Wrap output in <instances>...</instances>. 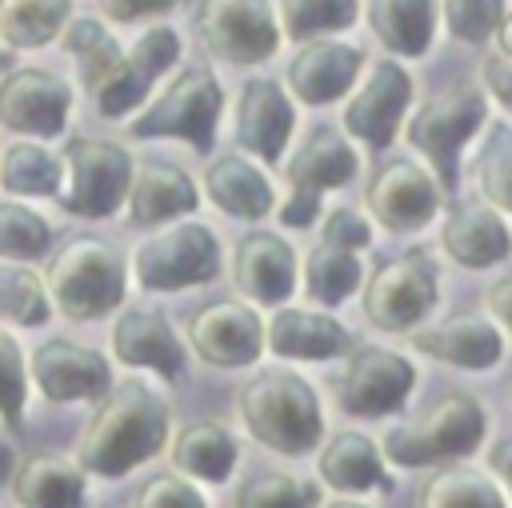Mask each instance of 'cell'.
I'll return each mask as SVG.
<instances>
[{"instance_id":"6","label":"cell","mask_w":512,"mask_h":508,"mask_svg":"<svg viewBox=\"0 0 512 508\" xmlns=\"http://www.w3.org/2000/svg\"><path fill=\"white\" fill-rule=\"evenodd\" d=\"M220 104H224V92H220L216 76H212L208 68H184V72L128 124V132H132L136 140L172 136V140L192 144L200 156H208L212 144H216Z\"/></svg>"},{"instance_id":"37","label":"cell","mask_w":512,"mask_h":508,"mask_svg":"<svg viewBox=\"0 0 512 508\" xmlns=\"http://www.w3.org/2000/svg\"><path fill=\"white\" fill-rule=\"evenodd\" d=\"M64 48L80 60L84 92H92V88L108 76V68L120 60V44H116V40L104 32V24H96L92 16L68 24V32H64Z\"/></svg>"},{"instance_id":"45","label":"cell","mask_w":512,"mask_h":508,"mask_svg":"<svg viewBox=\"0 0 512 508\" xmlns=\"http://www.w3.org/2000/svg\"><path fill=\"white\" fill-rule=\"evenodd\" d=\"M324 240L360 252V248L372 244V224H368L360 212H352V208H332V212L324 216Z\"/></svg>"},{"instance_id":"43","label":"cell","mask_w":512,"mask_h":508,"mask_svg":"<svg viewBox=\"0 0 512 508\" xmlns=\"http://www.w3.org/2000/svg\"><path fill=\"white\" fill-rule=\"evenodd\" d=\"M24 396H28V364L20 344L0 328V416L12 432L24 424Z\"/></svg>"},{"instance_id":"22","label":"cell","mask_w":512,"mask_h":508,"mask_svg":"<svg viewBox=\"0 0 512 508\" xmlns=\"http://www.w3.org/2000/svg\"><path fill=\"white\" fill-rule=\"evenodd\" d=\"M264 344L284 356V360H300V364H320V360H336L352 352V332L328 316V312H312V308H276L268 328H264Z\"/></svg>"},{"instance_id":"10","label":"cell","mask_w":512,"mask_h":508,"mask_svg":"<svg viewBox=\"0 0 512 508\" xmlns=\"http://www.w3.org/2000/svg\"><path fill=\"white\" fill-rule=\"evenodd\" d=\"M440 300V272L428 252L384 260L364 288V316L380 332H412Z\"/></svg>"},{"instance_id":"25","label":"cell","mask_w":512,"mask_h":508,"mask_svg":"<svg viewBox=\"0 0 512 508\" xmlns=\"http://www.w3.org/2000/svg\"><path fill=\"white\" fill-rule=\"evenodd\" d=\"M112 352L128 368H148L160 380H180L184 356H188L184 344L176 340V332L168 328V320H160L156 312H144V308L120 312V320L112 328Z\"/></svg>"},{"instance_id":"20","label":"cell","mask_w":512,"mask_h":508,"mask_svg":"<svg viewBox=\"0 0 512 508\" xmlns=\"http://www.w3.org/2000/svg\"><path fill=\"white\" fill-rule=\"evenodd\" d=\"M444 252L460 268H496L508 260L512 236L504 224V212H496L484 200H456L440 228Z\"/></svg>"},{"instance_id":"5","label":"cell","mask_w":512,"mask_h":508,"mask_svg":"<svg viewBox=\"0 0 512 508\" xmlns=\"http://www.w3.org/2000/svg\"><path fill=\"white\" fill-rule=\"evenodd\" d=\"M484 432H488L484 408L472 396H448L436 408H428L420 420L396 424L384 436V456L400 468H424L476 452Z\"/></svg>"},{"instance_id":"26","label":"cell","mask_w":512,"mask_h":508,"mask_svg":"<svg viewBox=\"0 0 512 508\" xmlns=\"http://www.w3.org/2000/svg\"><path fill=\"white\" fill-rule=\"evenodd\" d=\"M196 208H200V192H196L192 176L180 172L176 164L144 160L140 168H132V184H128L132 224L152 228V224H164V220L192 216Z\"/></svg>"},{"instance_id":"48","label":"cell","mask_w":512,"mask_h":508,"mask_svg":"<svg viewBox=\"0 0 512 508\" xmlns=\"http://www.w3.org/2000/svg\"><path fill=\"white\" fill-rule=\"evenodd\" d=\"M508 292H512V280H496L492 284V312H496V320H508Z\"/></svg>"},{"instance_id":"13","label":"cell","mask_w":512,"mask_h":508,"mask_svg":"<svg viewBox=\"0 0 512 508\" xmlns=\"http://www.w3.org/2000/svg\"><path fill=\"white\" fill-rule=\"evenodd\" d=\"M176 56H180V36L172 28H148L132 44V52L128 56L120 52V60L108 68V76L88 92L92 104H96V112L108 116V120H116L128 108H136L148 96V88L156 84V76L176 64Z\"/></svg>"},{"instance_id":"9","label":"cell","mask_w":512,"mask_h":508,"mask_svg":"<svg viewBox=\"0 0 512 508\" xmlns=\"http://www.w3.org/2000/svg\"><path fill=\"white\" fill-rule=\"evenodd\" d=\"M60 160L72 172L68 188L56 192L64 212L88 216V220H104V216L120 212V204L128 200V184H132V156L120 144L92 140V136H72L64 144Z\"/></svg>"},{"instance_id":"46","label":"cell","mask_w":512,"mask_h":508,"mask_svg":"<svg viewBox=\"0 0 512 508\" xmlns=\"http://www.w3.org/2000/svg\"><path fill=\"white\" fill-rule=\"evenodd\" d=\"M508 72H512V64H508V48L488 52V60H484V80H488V92H492L504 108L512 104V80H508Z\"/></svg>"},{"instance_id":"28","label":"cell","mask_w":512,"mask_h":508,"mask_svg":"<svg viewBox=\"0 0 512 508\" xmlns=\"http://www.w3.org/2000/svg\"><path fill=\"white\" fill-rule=\"evenodd\" d=\"M8 484L20 508H84V472L56 452L28 456Z\"/></svg>"},{"instance_id":"32","label":"cell","mask_w":512,"mask_h":508,"mask_svg":"<svg viewBox=\"0 0 512 508\" xmlns=\"http://www.w3.org/2000/svg\"><path fill=\"white\" fill-rule=\"evenodd\" d=\"M360 256L352 248H340V244H316L304 260V288L308 296L320 304V308H336L344 304L356 288H360Z\"/></svg>"},{"instance_id":"38","label":"cell","mask_w":512,"mask_h":508,"mask_svg":"<svg viewBox=\"0 0 512 508\" xmlns=\"http://www.w3.org/2000/svg\"><path fill=\"white\" fill-rule=\"evenodd\" d=\"M508 168H512V132H508V120H496L488 128V140L480 144V156H476L480 188L496 212H504L512 204V172Z\"/></svg>"},{"instance_id":"1","label":"cell","mask_w":512,"mask_h":508,"mask_svg":"<svg viewBox=\"0 0 512 508\" xmlns=\"http://www.w3.org/2000/svg\"><path fill=\"white\" fill-rule=\"evenodd\" d=\"M172 412L148 384H112L80 436V472L116 480L168 444Z\"/></svg>"},{"instance_id":"44","label":"cell","mask_w":512,"mask_h":508,"mask_svg":"<svg viewBox=\"0 0 512 508\" xmlns=\"http://www.w3.org/2000/svg\"><path fill=\"white\" fill-rule=\"evenodd\" d=\"M136 508H208L200 488L180 476H152L136 492Z\"/></svg>"},{"instance_id":"21","label":"cell","mask_w":512,"mask_h":508,"mask_svg":"<svg viewBox=\"0 0 512 508\" xmlns=\"http://www.w3.org/2000/svg\"><path fill=\"white\" fill-rule=\"evenodd\" d=\"M232 280L248 300L280 308L296 292V252L276 232H248L236 244Z\"/></svg>"},{"instance_id":"36","label":"cell","mask_w":512,"mask_h":508,"mask_svg":"<svg viewBox=\"0 0 512 508\" xmlns=\"http://www.w3.org/2000/svg\"><path fill=\"white\" fill-rule=\"evenodd\" d=\"M48 288L32 268L0 264V316L20 324V328H40L48 324Z\"/></svg>"},{"instance_id":"40","label":"cell","mask_w":512,"mask_h":508,"mask_svg":"<svg viewBox=\"0 0 512 508\" xmlns=\"http://www.w3.org/2000/svg\"><path fill=\"white\" fill-rule=\"evenodd\" d=\"M52 244V224L24 208V204H0V256H20L36 260Z\"/></svg>"},{"instance_id":"41","label":"cell","mask_w":512,"mask_h":508,"mask_svg":"<svg viewBox=\"0 0 512 508\" xmlns=\"http://www.w3.org/2000/svg\"><path fill=\"white\" fill-rule=\"evenodd\" d=\"M320 488L300 476H260L244 480L236 492V508H316Z\"/></svg>"},{"instance_id":"7","label":"cell","mask_w":512,"mask_h":508,"mask_svg":"<svg viewBox=\"0 0 512 508\" xmlns=\"http://www.w3.org/2000/svg\"><path fill=\"white\" fill-rule=\"evenodd\" d=\"M284 172H288L292 196L280 208V220L288 228H312L316 216H320V196L328 188L352 184L356 172H360V156H356V148L348 144L344 132L320 124V128L308 132V140L296 148V156L288 160Z\"/></svg>"},{"instance_id":"50","label":"cell","mask_w":512,"mask_h":508,"mask_svg":"<svg viewBox=\"0 0 512 508\" xmlns=\"http://www.w3.org/2000/svg\"><path fill=\"white\" fill-rule=\"evenodd\" d=\"M504 456H508V440H496V452H492V464H496V472L504 476Z\"/></svg>"},{"instance_id":"15","label":"cell","mask_w":512,"mask_h":508,"mask_svg":"<svg viewBox=\"0 0 512 508\" xmlns=\"http://www.w3.org/2000/svg\"><path fill=\"white\" fill-rule=\"evenodd\" d=\"M408 100H412V76L396 60L372 64V72L364 76V84L344 104V128H348V136H356L372 152H384L392 144L404 112H408Z\"/></svg>"},{"instance_id":"49","label":"cell","mask_w":512,"mask_h":508,"mask_svg":"<svg viewBox=\"0 0 512 508\" xmlns=\"http://www.w3.org/2000/svg\"><path fill=\"white\" fill-rule=\"evenodd\" d=\"M12 472H16V452L8 444H0V484H8Z\"/></svg>"},{"instance_id":"35","label":"cell","mask_w":512,"mask_h":508,"mask_svg":"<svg viewBox=\"0 0 512 508\" xmlns=\"http://www.w3.org/2000/svg\"><path fill=\"white\" fill-rule=\"evenodd\" d=\"M416 508H508L496 480L472 468H444L424 488Z\"/></svg>"},{"instance_id":"29","label":"cell","mask_w":512,"mask_h":508,"mask_svg":"<svg viewBox=\"0 0 512 508\" xmlns=\"http://www.w3.org/2000/svg\"><path fill=\"white\" fill-rule=\"evenodd\" d=\"M204 192L208 200L228 212V216H240V220H260L272 212V180L252 164V160H240V156H216L204 172Z\"/></svg>"},{"instance_id":"51","label":"cell","mask_w":512,"mask_h":508,"mask_svg":"<svg viewBox=\"0 0 512 508\" xmlns=\"http://www.w3.org/2000/svg\"><path fill=\"white\" fill-rule=\"evenodd\" d=\"M324 508H368V504H356V500H332V504H324Z\"/></svg>"},{"instance_id":"4","label":"cell","mask_w":512,"mask_h":508,"mask_svg":"<svg viewBox=\"0 0 512 508\" xmlns=\"http://www.w3.org/2000/svg\"><path fill=\"white\" fill-rule=\"evenodd\" d=\"M484 120H488V104H484V92L476 84H456V88L432 96L408 120V132L404 136H408V144L416 152L428 156L432 180H436L440 192H456V180H460V148L480 132Z\"/></svg>"},{"instance_id":"39","label":"cell","mask_w":512,"mask_h":508,"mask_svg":"<svg viewBox=\"0 0 512 508\" xmlns=\"http://www.w3.org/2000/svg\"><path fill=\"white\" fill-rule=\"evenodd\" d=\"M280 20L292 40L340 32L356 20V0H280Z\"/></svg>"},{"instance_id":"17","label":"cell","mask_w":512,"mask_h":508,"mask_svg":"<svg viewBox=\"0 0 512 508\" xmlns=\"http://www.w3.org/2000/svg\"><path fill=\"white\" fill-rule=\"evenodd\" d=\"M192 352L212 368H248L264 348V324L236 300H216L188 320Z\"/></svg>"},{"instance_id":"31","label":"cell","mask_w":512,"mask_h":508,"mask_svg":"<svg viewBox=\"0 0 512 508\" xmlns=\"http://www.w3.org/2000/svg\"><path fill=\"white\" fill-rule=\"evenodd\" d=\"M236 440L220 424H192L172 440V464L196 480H228L236 468Z\"/></svg>"},{"instance_id":"30","label":"cell","mask_w":512,"mask_h":508,"mask_svg":"<svg viewBox=\"0 0 512 508\" xmlns=\"http://www.w3.org/2000/svg\"><path fill=\"white\" fill-rule=\"evenodd\" d=\"M368 24L392 56H424L436 32V0H368Z\"/></svg>"},{"instance_id":"19","label":"cell","mask_w":512,"mask_h":508,"mask_svg":"<svg viewBox=\"0 0 512 508\" xmlns=\"http://www.w3.org/2000/svg\"><path fill=\"white\" fill-rule=\"evenodd\" d=\"M296 128V108L284 96V88L276 80H248L236 96V140L240 148L256 152L260 160L276 164L284 156V144Z\"/></svg>"},{"instance_id":"8","label":"cell","mask_w":512,"mask_h":508,"mask_svg":"<svg viewBox=\"0 0 512 508\" xmlns=\"http://www.w3.org/2000/svg\"><path fill=\"white\" fill-rule=\"evenodd\" d=\"M132 272L144 292H180L188 284H208L220 276V244L204 224H168L136 248Z\"/></svg>"},{"instance_id":"12","label":"cell","mask_w":512,"mask_h":508,"mask_svg":"<svg viewBox=\"0 0 512 508\" xmlns=\"http://www.w3.org/2000/svg\"><path fill=\"white\" fill-rule=\"evenodd\" d=\"M416 384V368L408 356L392 352V348H360L348 352L344 376L336 384V404L348 416H392L404 408L408 392Z\"/></svg>"},{"instance_id":"2","label":"cell","mask_w":512,"mask_h":508,"mask_svg":"<svg viewBox=\"0 0 512 508\" xmlns=\"http://www.w3.org/2000/svg\"><path fill=\"white\" fill-rule=\"evenodd\" d=\"M240 420L252 440L280 456H308L324 436L312 384L288 368H264L240 388Z\"/></svg>"},{"instance_id":"11","label":"cell","mask_w":512,"mask_h":508,"mask_svg":"<svg viewBox=\"0 0 512 508\" xmlns=\"http://www.w3.org/2000/svg\"><path fill=\"white\" fill-rule=\"evenodd\" d=\"M196 36L216 60L232 68L260 64L280 44V28L268 0H200Z\"/></svg>"},{"instance_id":"16","label":"cell","mask_w":512,"mask_h":508,"mask_svg":"<svg viewBox=\"0 0 512 508\" xmlns=\"http://www.w3.org/2000/svg\"><path fill=\"white\" fill-rule=\"evenodd\" d=\"M364 204L372 220L384 224L388 232H412L440 212V188L432 172H424L416 160H388L376 168Z\"/></svg>"},{"instance_id":"24","label":"cell","mask_w":512,"mask_h":508,"mask_svg":"<svg viewBox=\"0 0 512 508\" xmlns=\"http://www.w3.org/2000/svg\"><path fill=\"white\" fill-rule=\"evenodd\" d=\"M412 348L456 368H496L504 360V332L480 316H456L448 324L412 328Z\"/></svg>"},{"instance_id":"47","label":"cell","mask_w":512,"mask_h":508,"mask_svg":"<svg viewBox=\"0 0 512 508\" xmlns=\"http://www.w3.org/2000/svg\"><path fill=\"white\" fill-rule=\"evenodd\" d=\"M100 4H104V16H112V20H136L148 12H164L180 0H100Z\"/></svg>"},{"instance_id":"33","label":"cell","mask_w":512,"mask_h":508,"mask_svg":"<svg viewBox=\"0 0 512 508\" xmlns=\"http://www.w3.org/2000/svg\"><path fill=\"white\" fill-rule=\"evenodd\" d=\"M72 0H0V40L8 48H44L56 40Z\"/></svg>"},{"instance_id":"23","label":"cell","mask_w":512,"mask_h":508,"mask_svg":"<svg viewBox=\"0 0 512 508\" xmlns=\"http://www.w3.org/2000/svg\"><path fill=\"white\" fill-rule=\"evenodd\" d=\"M364 68V52L344 40H312L288 64V88L304 104H332L340 100Z\"/></svg>"},{"instance_id":"18","label":"cell","mask_w":512,"mask_h":508,"mask_svg":"<svg viewBox=\"0 0 512 508\" xmlns=\"http://www.w3.org/2000/svg\"><path fill=\"white\" fill-rule=\"evenodd\" d=\"M32 380L44 392V400H56V404L100 400L112 388V368L96 348H84L60 336L32 352Z\"/></svg>"},{"instance_id":"52","label":"cell","mask_w":512,"mask_h":508,"mask_svg":"<svg viewBox=\"0 0 512 508\" xmlns=\"http://www.w3.org/2000/svg\"><path fill=\"white\" fill-rule=\"evenodd\" d=\"M8 64H12V52H8V48H4V44H0V72H4V68H8Z\"/></svg>"},{"instance_id":"34","label":"cell","mask_w":512,"mask_h":508,"mask_svg":"<svg viewBox=\"0 0 512 508\" xmlns=\"http://www.w3.org/2000/svg\"><path fill=\"white\" fill-rule=\"evenodd\" d=\"M0 184L16 196H56L60 192V156L44 144L16 140L0 156Z\"/></svg>"},{"instance_id":"42","label":"cell","mask_w":512,"mask_h":508,"mask_svg":"<svg viewBox=\"0 0 512 508\" xmlns=\"http://www.w3.org/2000/svg\"><path fill=\"white\" fill-rule=\"evenodd\" d=\"M448 32L464 44H484L496 36V28L508 20L504 0H444Z\"/></svg>"},{"instance_id":"27","label":"cell","mask_w":512,"mask_h":508,"mask_svg":"<svg viewBox=\"0 0 512 508\" xmlns=\"http://www.w3.org/2000/svg\"><path fill=\"white\" fill-rule=\"evenodd\" d=\"M320 480L336 492H392L396 480L384 472L380 448L364 432H336L320 448Z\"/></svg>"},{"instance_id":"14","label":"cell","mask_w":512,"mask_h":508,"mask_svg":"<svg viewBox=\"0 0 512 508\" xmlns=\"http://www.w3.org/2000/svg\"><path fill=\"white\" fill-rule=\"evenodd\" d=\"M72 112V88L44 68H16L0 80V124L20 136H60Z\"/></svg>"},{"instance_id":"3","label":"cell","mask_w":512,"mask_h":508,"mask_svg":"<svg viewBox=\"0 0 512 508\" xmlns=\"http://www.w3.org/2000/svg\"><path fill=\"white\" fill-rule=\"evenodd\" d=\"M48 292L68 320H96L124 300V256L100 236H72L48 264Z\"/></svg>"}]
</instances>
